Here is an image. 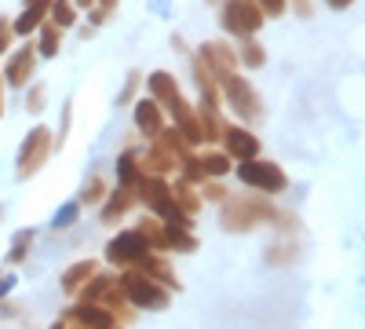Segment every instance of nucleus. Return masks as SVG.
<instances>
[{
	"label": "nucleus",
	"mask_w": 365,
	"mask_h": 329,
	"mask_svg": "<svg viewBox=\"0 0 365 329\" xmlns=\"http://www.w3.org/2000/svg\"><path fill=\"white\" fill-rule=\"evenodd\" d=\"M208 74H212V81H216V88L223 92V99L234 106L237 117H245V121H259V117H263V103H259L256 88L245 77H241L237 70H208Z\"/></svg>",
	"instance_id": "f257e3e1"
},
{
	"label": "nucleus",
	"mask_w": 365,
	"mask_h": 329,
	"mask_svg": "<svg viewBox=\"0 0 365 329\" xmlns=\"http://www.w3.org/2000/svg\"><path fill=\"white\" fill-rule=\"evenodd\" d=\"M223 223L227 231H249L256 223H267V220H289L285 213H278L270 201L263 198H237V201H223Z\"/></svg>",
	"instance_id": "f03ea898"
},
{
	"label": "nucleus",
	"mask_w": 365,
	"mask_h": 329,
	"mask_svg": "<svg viewBox=\"0 0 365 329\" xmlns=\"http://www.w3.org/2000/svg\"><path fill=\"white\" fill-rule=\"evenodd\" d=\"M117 282H120V289H125V296H128V304H132V308L165 311V308H168V300H172L168 289H165L161 282L146 278V275H139V271H125Z\"/></svg>",
	"instance_id": "7ed1b4c3"
},
{
	"label": "nucleus",
	"mask_w": 365,
	"mask_h": 329,
	"mask_svg": "<svg viewBox=\"0 0 365 329\" xmlns=\"http://www.w3.org/2000/svg\"><path fill=\"white\" fill-rule=\"evenodd\" d=\"M237 179H241L245 187H252V191H263L267 198L282 194V191L289 187V176L282 172V165H274V161H259V158L241 161V165H237Z\"/></svg>",
	"instance_id": "20e7f679"
},
{
	"label": "nucleus",
	"mask_w": 365,
	"mask_h": 329,
	"mask_svg": "<svg viewBox=\"0 0 365 329\" xmlns=\"http://www.w3.org/2000/svg\"><path fill=\"white\" fill-rule=\"evenodd\" d=\"M220 22H223L227 34H234V37H252L256 29L263 26V11H259L256 0H223Z\"/></svg>",
	"instance_id": "39448f33"
},
{
	"label": "nucleus",
	"mask_w": 365,
	"mask_h": 329,
	"mask_svg": "<svg viewBox=\"0 0 365 329\" xmlns=\"http://www.w3.org/2000/svg\"><path fill=\"white\" fill-rule=\"evenodd\" d=\"M154 253L146 246V238L132 227V231H120L117 238H110V246H106V260L117 263V267H125V271H135V267Z\"/></svg>",
	"instance_id": "423d86ee"
},
{
	"label": "nucleus",
	"mask_w": 365,
	"mask_h": 329,
	"mask_svg": "<svg viewBox=\"0 0 365 329\" xmlns=\"http://www.w3.org/2000/svg\"><path fill=\"white\" fill-rule=\"evenodd\" d=\"M48 154H51V132L48 128H34V132L26 136L22 151H19V176L41 172V165L48 161Z\"/></svg>",
	"instance_id": "0eeeda50"
},
{
	"label": "nucleus",
	"mask_w": 365,
	"mask_h": 329,
	"mask_svg": "<svg viewBox=\"0 0 365 329\" xmlns=\"http://www.w3.org/2000/svg\"><path fill=\"white\" fill-rule=\"evenodd\" d=\"M223 146H227V158L230 161H252L259 154V136H252L249 128H237V125H223Z\"/></svg>",
	"instance_id": "6e6552de"
},
{
	"label": "nucleus",
	"mask_w": 365,
	"mask_h": 329,
	"mask_svg": "<svg viewBox=\"0 0 365 329\" xmlns=\"http://www.w3.org/2000/svg\"><path fill=\"white\" fill-rule=\"evenodd\" d=\"M34 70H37V51L34 48H19L11 59H8V66H4V77H8V84H15V88H22V84H29V77H34Z\"/></svg>",
	"instance_id": "1a4fd4ad"
},
{
	"label": "nucleus",
	"mask_w": 365,
	"mask_h": 329,
	"mask_svg": "<svg viewBox=\"0 0 365 329\" xmlns=\"http://www.w3.org/2000/svg\"><path fill=\"white\" fill-rule=\"evenodd\" d=\"M135 128L146 136V139H154L161 128H165V117H161V106L154 99H139L135 103Z\"/></svg>",
	"instance_id": "9d476101"
},
{
	"label": "nucleus",
	"mask_w": 365,
	"mask_h": 329,
	"mask_svg": "<svg viewBox=\"0 0 365 329\" xmlns=\"http://www.w3.org/2000/svg\"><path fill=\"white\" fill-rule=\"evenodd\" d=\"M139 198H135V191H128V187H117V191H110L106 194V201H103V223H113V220H120L128 213V208L135 205Z\"/></svg>",
	"instance_id": "9b49d317"
},
{
	"label": "nucleus",
	"mask_w": 365,
	"mask_h": 329,
	"mask_svg": "<svg viewBox=\"0 0 365 329\" xmlns=\"http://www.w3.org/2000/svg\"><path fill=\"white\" fill-rule=\"evenodd\" d=\"M135 231L146 238V246L154 249V253H168V227H165L158 216H143Z\"/></svg>",
	"instance_id": "f8f14e48"
},
{
	"label": "nucleus",
	"mask_w": 365,
	"mask_h": 329,
	"mask_svg": "<svg viewBox=\"0 0 365 329\" xmlns=\"http://www.w3.org/2000/svg\"><path fill=\"white\" fill-rule=\"evenodd\" d=\"M168 191H172V201L179 205V213H187L190 220L197 216V208L205 205L201 194L194 191V183H187V179H175V187H168Z\"/></svg>",
	"instance_id": "ddd939ff"
},
{
	"label": "nucleus",
	"mask_w": 365,
	"mask_h": 329,
	"mask_svg": "<svg viewBox=\"0 0 365 329\" xmlns=\"http://www.w3.org/2000/svg\"><path fill=\"white\" fill-rule=\"evenodd\" d=\"M91 275H96V263H91V260H81V263L66 267V271H63V293H66V296H77V293L88 285Z\"/></svg>",
	"instance_id": "4468645a"
},
{
	"label": "nucleus",
	"mask_w": 365,
	"mask_h": 329,
	"mask_svg": "<svg viewBox=\"0 0 365 329\" xmlns=\"http://www.w3.org/2000/svg\"><path fill=\"white\" fill-rule=\"evenodd\" d=\"M194 158H197V168H201L205 179H220V176H227V172L234 168V161H230L227 154H220V151H212V154H194Z\"/></svg>",
	"instance_id": "2eb2a0df"
},
{
	"label": "nucleus",
	"mask_w": 365,
	"mask_h": 329,
	"mask_svg": "<svg viewBox=\"0 0 365 329\" xmlns=\"http://www.w3.org/2000/svg\"><path fill=\"white\" fill-rule=\"evenodd\" d=\"M117 179H120V187H128V191H135V183L143 179V168H139V158L128 151V154H120V161H117Z\"/></svg>",
	"instance_id": "dca6fc26"
},
{
	"label": "nucleus",
	"mask_w": 365,
	"mask_h": 329,
	"mask_svg": "<svg viewBox=\"0 0 365 329\" xmlns=\"http://www.w3.org/2000/svg\"><path fill=\"white\" fill-rule=\"evenodd\" d=\"M48 22L58 26V29H66L77 22V8H73V0H51V8H48Z\"/></svg>",
	"instance_id": "f3484780"
},
{
	"label": "nucleus",
	"mask_w": 365,
	"mask_h": 329,
	"mask_svg": "<svg viewBox=\"0 0 365 329\" xmlns=\"http://www.w3.org/2000/svg\"><path fill=\"white\" fill-rule=\"evenodd\" d=\"M234 55H237V63H241V66H249V70H259V66H263V59H267L263 48H259L252 37H245V44H241Z\"/></svg>",
	"instance_id": "a211bd4d"
},
{
	"label": "nucleus",
	"mask_w": 365,
	"mask_h": 329,
	"mask_svg": "<svg viewBox=\"0 0 365 329\" xmlns=\"http://www.w3.org/2000/svg\"><path fill=\"white\" fill-rule=\"evenodd\" d=\"M106 179L103 176H91L88 183H84V191H81V205H103L106 201Z\"/></svg>",
	"instance_id": "6ab92c4d"
},
{
	"label": "nucleus",
	"mask_w": 365,
	"mask_h": 329,
	"mask_svg": "<svg viewBox=\"0 0 365 329\" xmlns=\"http://www.w3.org/2000/svg\"><path fill=\"white\" fill-rule=\"evenodd\" d=\"M58 48H63V29L58 26H51V22H44L41 26V55H58Z\"/></svg>",
	"instance_id": "aec40b11"
},
{
	"label": "nucleus",
	"mask_w": 365,
	"mask_h": 329,
	"mask_svg": "<svg viewBox=\"0 0 365 329\" xmlns=\"http://www.w3.org/2000/svg\"><path fill=\"white\" fill-rule=\"evenodd\" d=\"M29 246H34V231H19V234H15V246H11V256H8V263H19V260H26Z\"/></svg>",
	"instance_id": "412c9836"
},
{
	"label": "nucleus",
	"mask_w": 365,
	"mask_h": 329,
	"mask_svg": "<svg viewBox=\"0 0 365 329\" xmlns=\"http://www.w3.org/2000/svg\"><path fill=\"white\" fill-rule=\"evenodd\" d=\"M11 37H15V29H11V22L0 15V55H4L8 48H11Z\"/></svg>",
	"instance_id": "4be33fe9"
},
{
	"label": "nucleus",
	"mask_w": 365,
	"mask_h": 329,
	"mask_svg": "<svg viewBox=\"0 0 365 329\" xmlns=\"http://www.w3.org/2000/svg\"><path fill=\"white\" fill-rule=\"evenodd\" d=\"M256 4H259L263 15H282L285 11V0H256Z\"/></svg>",
	"instance_id": "5701e85b"
},
{
	"label": "nucleus",
	"mask_w": 365,
	"mask_h": 329,
	"mask_svg": "<svg viewBox=\"0 0 365 329\" xmlns=\"http://www.w3.org/2000/svg\"><path fill=\"white\" fill-rule=\"evenodd\" d=\"M77 216V205H70V208H63V213L55 216V227H70V220Z\"/></svg>",
	"instance_id": "b1692460"
},
{
	"label": "nucleus",
	"mask_w": 365,
	"mask_h": 329,
	"mask_svg": "<svg viewBox=\"0 0 365 329\" xmlns=\"http://www.w3.org/2000/svg\"><path fill=\"white\" fill-rule=\"evenodd\" d=\"M41 99H44V88H34V96H29V110H41Z\"/></svg>",
	"instance_id": "393cba45"
},
{
	"label": "nucleus",
	"mask_w": 365,
	"mask_h": 329,
	"mask_svg": "<svg viewBox=\"0 0 365 329\" xmlns=\"http://www.w3.org/2000/svg\"><path fill=\"white\" fill-rule=\"evenodd\" d=\"M351 0H329V8H347Z\"/></svg>",
	"instance_id": "a878e982"
},
{
	"label": "nucleus",
	"mask_w": 365,
	"mask_h": 329,
	"mask_svg": "<svg viewBox=\"0 0 365 329\" xmlns=\"http://www.w3.org/2000/svg\"><path fill=\"white\" fill-rule=\"evenodd\" d=\"M34 4H44V8H48L51 0H26V8H34Z\"/></svg>",
	"instance_id": "bb28decb"
},
{
	"label": "nucleus",
	"mask_w": 365,
	"mask_h": 329,
	"mask_svg": "<svg viewBox=\"0 0 365 329\" xmlns=\"http://www.w3.org/2000/svg\"><path fill=\"white\" fill-rule=\"evenodd\" d=\"M91 4H96V0H77V4H73V8H91Z\"/></svg>",
	"instance_id": "cd10ccee"
},
{
	"label": "nucleus",
	"mask_w": 365,
	"mask_h": 329,
	"mask_svg": "<svg viewBox=\"0 0 365 329\" xmlns=\"http://www.w3.org/2000/svg\"><path fill=\"white\" fill-rule=\"evenodd\" d=\"M0 113H4V84H0Z\"/></svg>",
	"instance_id": "c85d7f7f"
}]
</instances>
